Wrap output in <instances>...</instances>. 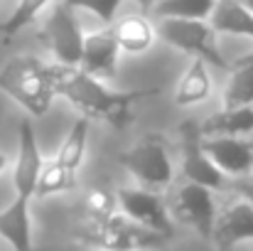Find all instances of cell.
Instances as JSON below:
<instances>
[{
	"label": "cell",
	"instance_id": "1",
	"mask_svg": "<svg viewBox=\"0 0 253 251\" xmlns=\"http://www.w3.org/2000/svg\"><path fill=\"white\" fill-rule=\"evenodd\" d=\"M49 84L54 96H64L72 106H77L86 118H98L111 123L113 128H126L133 123V106L145 99L160 94V86H145L133 91H113L98 77L84 72L82 67L67 64H47Z\"/></svg>",
	"mask_w": 253,
	"mask_h": 251
},
{
	"label": "cell",
	"instance_id": "2",
	"mask_svg": "<svg viewBox=\"0 0 253 251\" xmlns=\"http://www.w3.org/2000/svg\"><path fill=\"white\" fill-rule=\"evenodd\" d=\"M74 242L79 251H165L174 239L150 232L116 212L106 219L82 217L74 229Z\"/></svg>",
	"mask_w": 253,
	"mask_h": 251
},
{
	"label": "cell",
	"instance_id": "3",
	"mask_svg": "<svg viewBox=\"0 0 253 251\" xmlns=\"http://www.w3.org/2000/svg\"><path fill=\"white\" fill-rule=\"evenodd\" d=\"M0 91H5L30 116H44L54 99L47 64L30 54L12 57L0 69Z\"/></svg>",
	"mask_w": 253,
	"mask_h": 251
},
{
	"label": "cell",
	"instance_id": "4",
	"mask_svg": "<svg viewBox=\"0 0 253 251\" xmlns=\"http://www.w3.org/2000/svg\"><path fill=\"white\" fill-rule=\"evenodd\" d=\"M155 32H158V40H163L169 47L187 52L192 57H199L211 67L229 69V62L221 57V50H219V42H216V30L211 27L209 20L158 17Z\"/></svg>",
	"mask_w": 253,
	"mask_h": 251
},
{
	"label": "cell",
	"instance_id": "5",
	"mask_svg": "<svg viewBox=\"0 0 253 251\" xmlns=\"http://www.w3.org/2000/svg\"><path fill=\"white\" fill-rule=\"evenodd\" d=\"M165 200H168L169 217L177 227L189 229L194 237H199L207 244L211 242V232H214V222H216V212H219L216 192L184 180Z\"/></svg>",
	"mask_w": 253,
	"mask_h": 251
},
{
	"label": "cell",
	"instance_id": "6",
	"mask_svg": "<svg viewBox=\"0 0 253 251\" xmlns=\"http://www.w3.org/2000/svg\"><path fill=\"white\" fill-rule=\"evenodd\" d=\"M118 163L123 165L126 172H130L138 180V185L150 187V190L172 187V182L177 177L168 143L160 133H148L140 143L123 151L118 155Z\"/></svg>",
	"mask_w": 253,
	"mask_h": 251
},
{
	"label": "cell",
	"instance_id": "7",
	"mask_svg": "<svg viewBox=\"0 0 253 251\" xmlns=\"http://www.w3.org/2000/svg\"><path fill=\"white\" fill-rule=\"evenodd\" d=\"M116 200H118V212L150 229V232H158L168 239L177 237V224L172 222L168 209V200L160 190H150V187H118L116 190Z\"/></svg>",
	"mask_w": 253,
	"mask_h": 251
},
{
	"label": "cell",
	"instance_id": "8",
	"mask_svg": "<svg viewBox=\"0 0 253 251\" xmlns=\"http://www.w3.org/2000/svg\"><path fill=\"white\" fill-rule=\"evenodd\" d=\"M40 40L47 45L57 64L67 67H79L82 62V50H84V32L72 12L69 5L57 2L40 32Z\"/></svg>",
	"mask_w": 253,
	"mask_h": 251
},
{
	"label": "cell",
	"instance_id": "9",
	"mask_svg": "<svg viewBox=\"0 0 253 251\" xmlns=\"http://www.w3.org/2000/svg\"><path fill=\"white\" fill-rule=\"evenodd\" d=\"M179 175L187 182H197L202 187H209L211 192H229L231 180L209 160V155L202 151V133L197 126L184 123L182 126V153H179Z\"/></svg>",
	"mask_w": 253,
	"mask_h": 251
},
{
	"label": "cell",
	"instance_id": "10",
	"mask_svg": "<svg viewBox=\"0 0 253 251\" xmlns=\"http://www.w3.org/2000/svg\"><path fill=\"white\" fill-rule=\"evenodd\" d=\"M229 202L219 207L211 247L216 251H236L244 244H253V207L236 192H229Z\"/></svg>",
	"mask_w": 253,
	"mask_h": 251
},
{
	"label": "cell",
	"instance_id": "11",
	"mask_svg": "<svg viewBox=\"0 0 253 251\" xmlns=\"http://www.w3.org/2000/svg\"><path fill=\"white\" fill-rule=\"evenodd\" d=\"M202 151L229 180H241L253 175L251 136H209L202 138Z\"/></svg>",
	"mask_w": 253,
	"mask_h": 251
},
{
	"label": "cell",
	"instance_id": "12",
	"mask_svg": "<svg viewBox=\"0 0 253 251\" xmlns=\"http://www.w3.org/2000/svg\"><path fill=\"white\" fill-rule=\"evenodd\" d=\"M44 165L42 153H40V143H37V133L30 118L20 121V146H17V163L12 170V187L17 197L32 200L35 187H37V177L40 170Z\"/></svg>",
	"mask_w": 253,
	"mask_h": 251
},
{
	"label": "cell",
	"instance_id": "13",
	"mask_svg": "<svg viewBox=\"0 0 253 251\" xmlns=\"http://www.w3.org/2000/svg\"><path fill=\"white\" fill-rule=\"evenodd\" d=\"M118 57H121V47L116 42L111 25H106L98 32L84 35V50H82V62H79L84 72L98 79H111L118 69Z\"/></svg>",
	"mask_w": 253,
	"mask_h": 251
},
{
	"label": "cell",
	"instance_id": "14",
	"mask_svg": "<svg viewBox=\"0 0 253 251\" xmlns=\"http://www.w3.org/2000/svg\"><path fill=\"white\" fill-rule=\"evenodd\" d=\"M30 202L32 200L15 195V200L5 209H0V239L12 251H37Z\"/></svg>",
	"mask_w": 253,
	"mask_h": 251
},
{
	"label": "cell",
	"instance_id": "15",
	"mask_svg": "<svg viewBox=\"0 0 253 251\" xmlns=\"http://www.w3.org/2000/svg\"><path fill=\"white\" fill-rule=\"evenodd\" d=\"M111 30L116 35L121 52H128V54H140V52L150 50L158 40L155 22L145 12H135V15H126L121 20H113Z\"/></svg>",
	"mask_w": 253,
	"mask_h": 251
},
{
	"label": "cell",
	"instance_id": "16",
	"mask_svg": "<svg viewBox=\"0 0 253 251\" xmlns=\"http://www.w3.org/2000/svg\"><path fill=\"white\" fill-rule=\"evenodd\" d=\"M202 138L209 136H253V106H224L199 126Z\"/></svg>",
	"mask_w": 253,
	"mask_h": 251
},
{
	"label": "cell",
	"instance_id": "17",
	"mask_svg": "<svg viewBox=\"0 0 253 251\" xmlns=\"http://www.w3.org/2000/svg\"><path fill=\"white\" fill-rule=\"evenodd\" d=\"M211 96V74H209V64L199 57H194V62L187 67L184 77L177 84L174 91V103L179 108H189L197 103H204Z\"/></svg>",
	"mask_w": 253,
	"mask_h": 251
},
{
	"label": "cell",
	"instance_id": "18",
	"mask_svg": "<svg viewBox=\"0 0 253 251\" xmlns=\"http://www.w3.org/2000/svg\"><path fill=\"white\" fill-rule=\"evenodd\" d=\"M209 22L216 35H239L253 40V12L239 0H216Z\"/></svg>",
	"mask_w": 253,
	"mask_h": 251
},
{
	"label": "cell",
	"instance_id": "19",
	"mask_svg": "<svg viewBox=\"0 0 253 251\" xmlns=\"http://www.w3.org/2000/svg\"><path fill=\"white\" fill-rule=\"evenodd\" d=\"M224 106H253V52L229 64Z\"/></svg>",
	"mask_w": 253,
	"mask_h": 251
},
{
	"label": "cell",
	"instance_id": "20",
	"mask_svg": "<svg viewBox=\"0 0 253 251\" xmlns=\"http://www.w3.org/2000/svg\"><path fill=\"white\" fill-rule=\"evenodd\" d=\"M77 170H69L57 160L44 163L37 177V187L32 200H47L54 195H64V192H74L77 190Z\"/></svg>",
	"mask_w": 253,
	"mask_h": 251
},
{
	"label": "cell",
	"instance_id": "21",
	"mask_svg": "<svg viewBox=\"0 0 253 251\" xmlns=\"http://www.w3.org/2000/svg\"><path fill=\"white\" fill-rule=\"evenodd\" d=\"M216 0H158L153 5L155 17H182V20H209Z\"/></svg>",
	"mask_w": 253,
	"mask_h": 251
},
{
	"label": "cell",
	"instance_id": "22",
	"mask_svg": "<svg viewBox=\"0 0 253 251\" xmlns=\"http://www.w3.org/2000/svg\"><path fill=\"white\" fill-rule=\"evenodd\" d=\"M86 141H88V118L82 116V118L72 126V131L67 133V138H64V143L59 146L54 160L62 163L64 167H69V170H77V172H79V167H82L84 155H86Z\"/></svg>",
	"mask_w": 253,
	"mask_h": 251
},
{
	"label": "cell",
	"instance_id": "23",
	"mask_svg": "<svg viewBox=\"0 0 253 251\" xmlns=\"http://www.w3.org/2000/svg\"><path fill=\"white\" fill-rule=\"evenodd\" d=\"M118 212V200H116V190L111 187H91L86 190L84 200H82V217L88 219H106L111 214Z\"/></svg>",
	"mask_w": 253,
	"mask_h": 251
},
{
	"label": "cell",
	"instance_id": "24",
	"mask_svg": "<svg viewBox=\"0 0 253 251\" xmlns=\"http://www.w3.org/2000/svg\"><path fill=\"white\" fill-rule=\"evenodd\" d=\"M49 2H52V0H20L17 7H15V12H12L5 22H0V35H2V40L7 42V40L15 37L20 30H25Z\"/></svg>",
	"mask_w": 253,
	"mask_h": 251
},
{
	"label": "cell",
	"instance_id": "25",
	"mask_svg": "<svg viewBox=\"0 0 253 251\" xmlns=\"http://www.w3.org/2000/svg\"><path fill=\"white\" fill-rule=\"evenodd\" d=\"M64 5H69L72 10L79 7V10H86L91 15H96L103 25H111L116 20V12L121 7L123 0H62Z\"/></svg>",
	"mask_w": 253,
	"mask_h": 251
},
{
	"label": "cell",
	"instance_id": "26",
	"mask_svg": "<svg viewBox=\"0 0 253 251\" xmlns=\"http://www.w3.org/2000/svg\"><path fill=\"white\" fill-rule=\"evenodd\" d=\"M229 192L241 195V197H244V200H246V202L253 207V175H251V177H241V180H231Z\"/></svg>",
	"mask_w": 253,
	"mask_h": 251
},
{
	"label": "cell",
	"instance_id": "27",
	"mask_svg": "<svg viewBox=\"0 0 253 251\" xmlns=\"http://www.w3.org/2000/svg\"><path fill=\"white\" fill-rule=\"evenodd\" d=\"M135 2L140 5V10H143V12H150V10H153V5H155L158 0H135Z\"/></svg>",
	"mask_w": 253,
	"mask_h": 251
},
{
	"label": "cell",
	"instance_id": "28",
	"mask_svg": "<svg viewBox=\"0 0 253 251\" xmlns=\"http://www.w3.org/2000/svg\"><path fill=\"white\" fill-rule=\"evenodd\" d=\"M5 167H7V155H5V153L0 151V175L5 172Z\"/></svg>",
	"mask_w": 253,
	"mask_h": 251
},
{
	"label": "cell",
	"instance_id": "29",
	"mask_svg": "<svg viewBox=\"0 0 253 251\" xmlns=\"http://www.w3.org/2000/svg\"><path fill=\"white\" fill-rule=\"evenodd\" d=\"M239 2H241L244 7H249V10H251V12H253V0H239Z\"/></svg>",
	"mask_w": 253,
	"mask_h": 251
},
{
	"label": "cell",
	"instance_id": "30",
	"mask_svg": "<svg viewBox=\"0 0 253 251\" xmlns=\"http://www.w3.org/2000/svg\"><path fill=\"white\" fill-rule=\"evenodd\" d=\"M0 5H2V0H0Z\"/></svg>",
	"mask_w": 253,
	"mask_h": 251
},
{
	"label": "cell",
	"instance_id": "31",
	"mask_svg": "<svg viewBox=\"0 0 253 251\" xmlns=\"http://www.w3.org/2000/svg\"><path fill=\"white\" fill-rule=\"evenodd\" d=\"M165 251H169V249H165Z\"/></svg>",
	"mask_w": 253,
	"mask_h": 251
}]
</instances>
